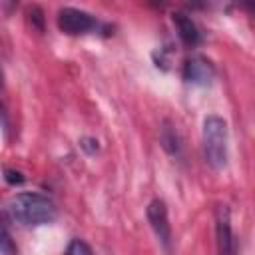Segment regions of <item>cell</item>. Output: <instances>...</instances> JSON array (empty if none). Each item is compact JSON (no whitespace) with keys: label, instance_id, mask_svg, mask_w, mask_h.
Listing matches in <instances>:
<instances>
[{"label":"cell","instance_id":"3957f363","mask_svg":"<svg viewBox=\"0 0 255 255\" xmlns=\"http://www.w3.org/2000/svg\"><path fill=\"white\" fill-rule=\"evenodd\" d=\"M58 26L68 36H80V34H90L98 30L100 24L90 12L66 6L58 12Z\"/></svg>","mask_w":255,"mask_h":255},{"label":"cell","instance_id":"277c9868","mask_svg":"<svg viewBox=\"0 0 255 255\" xmlns=\"http://www.w3.org/2000/svg\"><path fill=\"white\" fill-rule=\"evenodd\" d=\"M147 221L157 237V241L163 245V249H171V225H169V217H167V205L163 199H153L149 201L147 209H145Z\"/></svg>","mask_w":255,"mask_h":255},{"label":"cell","instance_id":"5b68a950","mask_svg":"<svg viewBox=\"0 0 255 255\" xmlns=\"http://www.w3.org/2000/svg\"><path fill=\"white\" fill-rule=\"evenodd\" d=\"M215 235H217V249L219 255H235L237 241L231 229V215L227 205H217L215 209Z\"/></svg>","mask_w":255,"mask_h":255},{"label":"cell","instance_id":"7a4b0ae2","mask_svg":"<svg viewBox=\"0 0 255 255\" xmlns=\"http://www.w3.org/2000/svg\"><path fill=\"white\" fill-rule=\"evenodd\" d=\"M203 155L205 161L213 169H223L227 165V155H229V131H227V122L215 114L207 116L203 120Z\"/></svg>","mask_w":255,"mask_h":255},{"label":"cell","instance_id":"8fae6325","mask_svg":"<svg viewBox=\"0 0 255 255\" xmlns=\"http://www.w3.org/2000/svg\"><path fill=\"white\" fill-rule=\"evenodd\" d=\"M2 253L4 255H16V247L12 245V239H10V233L6 227H2Z\"/></svg>","mask_w":255,"mask_h":255},{"label":"cell","instance_id":"ba28073f","mask_svg":"<svg viewBox=\"0 0 255 255\" xmlns=\"http://www.w3.org/2000/svg\"><path fill=\"white\" fill-rule=\"evenodd\" d=\"M161 143H163L165 151H169L171 155L179 157V153H181V139H179L175 128L169 126L167 122H163V128H161Z\"/></svg>","mask_w":255,"mask_h":255},{"label":"cell","instance_id":"52a82bcc","mask_svg":"<svg viewBox=\"0 0 255 255\" xmlns=\"http://www.w3.org/2000/svg\"><path fill=\"white\" fill-rule=\"evenodd\" d=\"M171 22H173V26H175V30H177L179 40H181L185 46L193 48V46L199 44V40H201L199 28H197V24H195L187 14H183V12H173V14H171Z\"/></svg>","mask_w":255,"mask_h":255},{"label":"cell","instance_id":"9c48e42d","mask_svg":"<svg viewBox=\"0 0 255 255\" xmlns=\"http://www.w3.org/2000/svg\"><path fill=\"white\" fill-rule=\"evenodd\" d=\"M64 255H94V253H92V247L84 239H72Z\"/></svg>","mask_w":255,"mask_h":255},{"label":"cell","instance_id":"30bf717a","mask_svg":"<svg viewBox=\"0 0 255 255\" xmlns=\"http://www.w3.org/2000/svg\"><path fill=\"white\" fill-rule=\"evenodd\" d=\"M4 179H6L10 185H20V183H24V175H22V171H18V169H10V167L4 169Z\"/></svg>","mask_w":255,"mask_h":255},{"label":"cell","instance_id":"8992f818","mask_svg":"<svg viewBox=\"0 0 255 255\" xmlns=\"http://www.w3.org/2000/svg\"><path fill=\"white\" fill-rule=\"evenodd\" d=\"M183 78L189 84L207 86L215 78V66L203 56H193V58L185 60V64H183Z\"/></svg>","mask_w":255,"mask_h":255},{"label":"cell","instance_id":"6da1fadb","mask_svg":"<svg viewBox=\"0 0 255 255\" xmlns=\"http://www.w3.org/2000/svg\"><path fill=\"white\" fill-rule=\"evenodd\" d=\"M6 211L16 223L26 227L52 223L58 215L56 203L48 195H42L36 191H22L12 195L6 203Z\"/></svg>","mask_w":255,"mask_h":255}]
</instances>
